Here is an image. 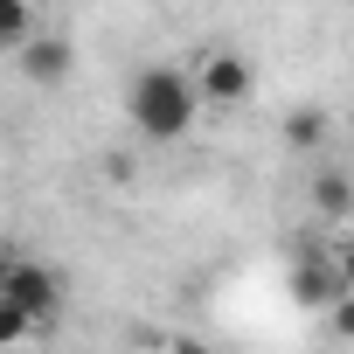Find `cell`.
Instances as JSON below:
<instances>
[{"instance_id":"10","label":"cell","mask_w":354,"mask_h":354,"mask_svg":"<svg viewBox=\"0 0 354 354\" xmlns=\"http://www.w3.org/2000/svg\"><path fill=\"white\" fill-rule=\"evenodd\" d=\"M326 319H333V333H340V340H354V299H340Z\"/></svg>"},{"instance_id":"11","label":"cell","mask_w":354,"mask_h":354,"mask_svg":"<svg viewBox=\"0 0 354 354\" xmlns=\"http://www.w3.org/2000/svg\"><path fill=\"white\" fill-rule=\"evenodd\" d=\"M160 354H209V347H202V340H167Z\"/></svg>"},{"instance_id":"3","label":"cell","mask_w":354,"mask_h":354,"mask_svg":"<svg viewBox=\"0 0 354 354\" xmlns=\"http://www.w3.org/2000/svg\"><path fill=\"white\" fill-rule=\"evenodd\" d=\"M250 56H236V49H202L195 56V91H202V104H216V111H236L243 97H250Z\"/></svg>"},{"instance_id":"1","label":"cell","mask_w":354,"mask_h":354,"mask_svg":"<svg viewBox=\"0 0 354 354\" xmlns=\"http://www.w3.org/2000/svg\"><path fill=\"white\" fill-rule=\"evenodd\" d=\"M125 118H132V132H146V139H181V132L202 118V91H195V70L146 63V70L125 84Z\"/></svg>"},{"instance_id":"9","label":"cell","mask_w":354,"mask_h":354,"mask_svg":"<svg viewBox=\"0 0 354 354\" xmlns=\"http://www.w3.org/2000/svg\"><path fill=\"white\" fill-rule=\"evenodd\" d=\"M333 264H340V285H347V299H354V236L333 243Z\"/></svg>"},{"instance_id":"5","label":"cell","mask_w":354,"mask_h":354,"mask_svg":"<svg viewBox=\"0 0 354 354\" xmlns=\"http://www.w3.org/2000/svg\"><path fill=\"white\" fill-rule=\"evenodd\" d=\"M306 195H313V216L319 223H354V181H347L340 167H319Z\"/></svg>"},{"instance_id":"6","label":"cell","mask_w":354,"mask_h":354,"mask_svg":"<svg viewBox=\"0 0 354 354\" xmlns=\"http://www.w3.org/2000/svg\"><path fill=\"white\" fill-rule=\"evenodd\" d=\"M21 70H28L35 84H63V77H70V35H35V42L21 49Z\"/></svg>"},{"instance_id":"4","label":"cell","mask_w":354,"mask_h":354,"mask_svg":"<svg viewBox=\"0 0 354 354\" xmlns=\"http://www.w3.org/2000/svg\"><path fill=\"white\" fill-rule=\"evenodd\" d=\"M292 299L299 306H340L347 299V285H340V264H333V250H306L299 264H292Z\"/></svg>"},{"instance_id":"7","label":"cell","mask_w":354,"mask_h":354,"mask_svg":"<svg viewBox=\"0 0 354 354\" xmlns=\"http://www.w3.org/2000/svg\"><path fill=\"white\" fill-rule=\"evenodd\" d=\"M326 139H333V118H326V111H313V104H299V111L285 118V146H292V153H319Z\"/></svg>"},{"instance_id":"2","label":"cell","mask_w":354,"mask_h":354,"mask_svg":"<svg viewBox=\"0 0 354 354\" xmlns=\"http://www.w3.org/2000/svg\"><path fill=\"white\" fill-rule=\"evenodd\" d=\"M0 299L21 306V313L42 326V319L63 313V278H56L49 264H35V257H8V271H0Z\"/></svg>"},{"instance_id":"8","label":"cell","mask_w":354,"mask_h":354,"mask_svg":"<svg viewBox=\"0 0 354 354\" xmlns=\"http://www.w3.org/2000/svg\"><path fill=\"white\" fill-rule=\"evenodd\" d=\"M28 326H35V319H28L21 306H8V299H0V340H28Z\"/></svg>"}]
</instances>
